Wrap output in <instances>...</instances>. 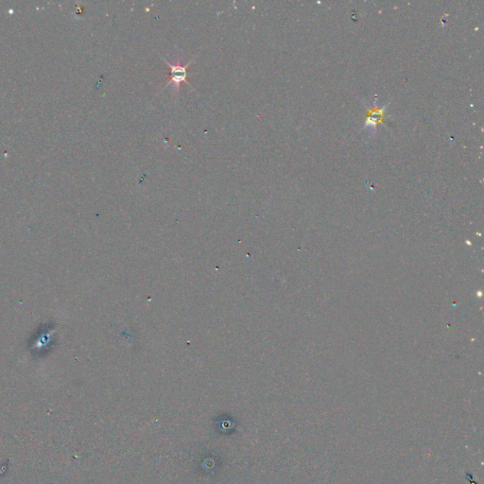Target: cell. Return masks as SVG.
<instances>
[{"instance_id":"cell-1","label":"cell","mask_w":484,"mask_h":484,"mask_svg":"<svg viewBox=\"0 0 484 484\" xmlns=\"http://www.w3.org/2000/svg\"><path fill=\"white\" fill-rule=\"evenodd\" d=\"M162 60L165 62L166 65H169L170 67V81L166 83L165 87H166L169 84H171V83H174L176 88H180V85L181 83H185L189 84V82H188V77H189V66L190 65V64L193 62V61H190L189 64H187L185 65H180L179 64L178 65H172L171 64L169 61L162 58ZM164 87V88H165Z\"/></svg>"}]
</instances>
